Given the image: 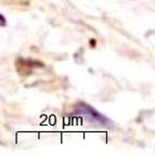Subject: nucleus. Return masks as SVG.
Wrapping results in <instances>:
<instances>
[]
</instances>
